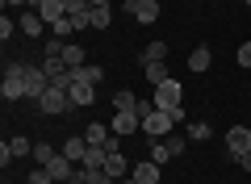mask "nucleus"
I'll list each match as a JSON object with an SVG mask.
<instances>
[{"instance_id":"obj_1","label":"nucleus","mask_w":251,"mask_h":184,"mask_svg":"<svg viewBox=\"0 0 251 184\" xmlns=\"http://www.w3.org/2000/svg\"><path fill=\"white\" fill-rule=\"evenodd\" d=\"M180 92H184V88H180L176 79H163V84L155 88V97H151V101H155V109H163V113L176 117V126L184 122V105H180Z\"/></svg>"},{"instance_id":"obj_2","label":"nucleus","mask_w":251,"mask_h":184,"mask_svg":"<svg viewBox=\"0 0 251 184\" xmlns=\"http://www.w3.org/2000/svg\"><path fill=\"white\" fill-rule=\"evenodd\" d=\"M0 97H4V101H21V97H25V63H9V67H4Z\"/></svg>"},{"instance_id":"obj_3","label":"nucleus","mask_w":251,"mask_h":184,"mask_svg":"<svg viewBox=\"0 0 251 184\" xmlns=\"http://www.w3.org/2000/svg\"><path fill=\"white\" fill-rule=\"evenodd\" d=\"M143 130H147V138H168V134L176 130V117L163 113V109H155V113L143 117Z\"/></svg>"},{"instance_id":"obj_4","label":"nucleus","mask_w":251,"mask_h":184,"mask_svg":"<svg viewBox=\"0 0 251 184\" xmlns=\"http://www.w3.org/2000/svg\"><path fill=\"white\" fill-rule=\"evenodd\" d=\"M226 151H230V159H243L251 151V130L247 126H230L226 130Z\"/></svg>"},{"instance_id":"obj_5","label":"nucleus","mask_w":251,"mask_h":184,"mask_svg":"<svg viewBox=\"0 0 251 184\" xmlns=\"http://www.w3.org/2000/svg\"><path fill=\"white\" fill-rule=\"evenodd\" d=\"M38 109H42V113H50V117H59V113H67V109H72V97H67V92H59V88H46L42 101H38Z\"/></svg>"},{"instance_id":"obj_6","label":"nucleus","mask_w":251,"mask_h":184,"mask_svg":"<svg viewBox=\"0 0 251 184\" xmlns=\"http://www.w3.org/2000/svg\"><path fill=\"white\" fill-rule=\"evenodd\" d=\"M50 88V76H46L42 67H29L25 63V97H34V101H42V92Z\"/></svg>"},{"instance_id":"obj_7","label":"nucleus","mask_w":251,"mask_h":184,"mask_svg":"<svg viewBox=\"0 0 251 184\" xmlns=\"http://www.w3.org/2000/svg\"><path fill=\"white\" fill-rule=\"evenodd\" d=\"M29 9H34V13H42V21H46V26H54V21H63V17H67V4H63V0H29Z\"/></svg>"},{"instance_id":"obj_8","label":"nucleus","mask_w":251,"mask_h":184,"mask_svg":"<svg viewBox=\"0 0 251 184\" xmlns=\"http://www.w3.org/2000/svg\"><path fill=\"white\" fill-rule=\"evenodd\" d=\"M138 126H143V117H138L134 109H117V113H113V122H109V130H113V134H122V138H126V134H134Z\"/></svg>"},{"instance_id":"obj_9","label":"nucleus","mask_w":251,"mask_h":184,"mask_svg":"<svg viewBox=\"0 0 251 184\" xmlns=\"http://www.w3.org/2000/svg\"><path fill=\"white\" fill-rule=\"evenodd\" d=\"M42 167H46V176H50V180H59V184H67V180L75 176V163H72L67 155H63V151L50 159V163H42Z\"/></svg>"},{"instance_id":"obj_10","label":"nucleus","mask_w":251,"mask_h":184,"mask_svg":"<svg viewBox=\"0 0 251 184\" xmlns=\"http://www.w3.org/2000/svg\"><path fill=\"white\" fill-rule=\"evenodd\" d=\"M130 176H134L138 184H159V163H155V159H138V163L130 167Z\"/></svg>"},{"instance_id":"obj_11","label":"nucleus","mask_w":251,"mask_h":184,"mask_svg":"<svg viewBox=\"0 0 251 184\" xmlns=\"http://www.w3.org/2000/svg\"><path fill=\"white\" fill-rule=\"evenodd\" d=\"M63 155L72 159V163H84V155H88V138H84V134H72V138L63 142Z\"/></svg>"},{"instance_id":"obj_12","label":"nucleus","mask_w":251,"mask_h":184,"mask_svg":"<svg viewBox=\"0 0 251 184\" xmlns=\"http://www.w3.org/2000/svg\"><path fill=\"white\" fill-rule=\"evenodd\" d=\"M21 34H29V38H42V29H46V21H42V13H34V9H25L21 13Z\"/></svg>"},{"instance_id":"obj_13","label":"nucleus","mask_w":251,"mask_h":184,"mask_svg":"<svg viewBox=\"0 0 251 184\" xmlns=\"http://www.w3.org/2000/svg\"><path fill=\"white\" fill-rule=\"evenodd\" d=\"M134 21L138 26H155V21H159V0H143L134 9Z\"/></svg>"},{"instance_id":"obj_14","label":"nucleus","mask_w":251,"mask_h":184,"mask_svg":"<svg viewBox=\"0 0 251 184\" xmlns=\"http://www.w3.org/2000/svg\"><path fill=\"white\" fill-rule=\"evenodd\" d=\"M143 71H147V84H155V88H159L163 79H172V71H168V59H163V63H143Z\"/></svg>"},{"instance_id":"obj_15","label":"nucleus","mask_w":251,"mask_h":184,"mask_svg":"<svg viewBox=\"0 0 251 184\" xmlns=\"http://www.w3.org/2000/svg\"><path fill=\"white\" fill-rule=\"evenodd\" d=\"M92 88L97 84H72V92H67V97H72V105H92V101H97V92H92Z\"/></svg>"},{"instance_id":"obj_16","label":"nucleus","mask_w":251,"mask_h":184,"mask_svg":"<svg viewBox=\"0 0 251 184\" xmlns=\"http://www.w3.org/2000/svg\"><path fill=\"white\" fill-rule=\"evenodd\" d=\"M105 172L113 176V180H126V176H130V163H126V155H122V151L105 159Z\"/></svg>"},{"instance_id":"obj_17","label":"nucleus","mask_w":251,"mask_h":184,"mask_svg":"<svg viewBox=\"0 0 251 184\" xmlns=\"http://www.w3.org/2000/svg\"><path fill=\"white\" fill-rule=\"evenodd\" d=\"M84 138H88V147H105V142H109V126L105 122H88Z\"/></svg>"},{"instance_id":"obj_18","label":"nucleus","mask_w":251,"mask_h":184,"mask_svg":"<svg viewBox=\"0 0 251 184\" xmlns=\"http://www.w3.org/2000/svg\"><path fill=\"white\" fill-rule=\"evenodd\" d=\"M100 76H105V71H100L97 63H84V67H75V84H100Z\"/></svg>"},{"instance_id":"obj_19","label":"nucleus","mask_w":251,"mask_h":184,"mask_svg":"<svg viewBox=\"0 0 251 184\" xmlns=\"http://www.w3.org/2000/svg\"><path fill=\"white\" fill-rule=\"evenodd\" d=\"M84 59H88V51H84L80 42H67V51H63V63H67V67H84Z\"/></svg>"},{"instance_id":"obj_20","label":"nucleus","mask_w":251,"mask_h":184,"mask_svg":"<svg viewBox=\"0 0 251 184\" xmlns=\"http://www.w3.org/2000/svg\"><path fill=\"white\" fill-rule=\"evenodd\" d=\"M92 13V29H109L113 26V9L109 4H97V9H88Z\"/></svg>"},{"instance_id":"obj_21","label":"nucleus","mask_w":251,"mask_h":184,"mask_svg":"<svg viewBox=\"0 0 251 184\" xmlns=\"http://www.w3.org/2000/svg\"><path fill=\"white\" fill-rule=\"evenodd\" d=\"M163 59H168V42H159V38H155V42H147L143 63H163Z\"/></svg>"},{"instance_id":"obj_22","label":"nucleus","mask_w":251,"mask_h":184,"mask_svg":"<svg viewBox=\"0 0 251 184\" xmlns=\"http://www.w3.org/2000/svg\"><path fill=\"white\" fill-rule=\"evenodd\" d=\"M209 59H214V54H209V46H197V51L188 54V67H193V71H209Z\"/></svg>"},{"instance_id":"obj_23","label":"nucleus","mask_w":251,"mask_h":184,"mask_svg":"<svg viewBox=\"0 0 251 184\" xmlns=\"http://www.w3.org/2000/svg\"><path fill=\"white\" fill-rule=\"evenodd\" d=\"M147 159H155V163H168V159H172V151H168V142H163V138H151V155H147Z\"/></svg>"},{"instance_id":"obj_24","label":"nucleus","mask_w":251,"mask_h":184,"mask_svg":"<svg viewBox=\"0 0 251 184\" xmlns=\"http://www.w3.org/2000/svg\"><path fill=\"white\" fill-rule=\"evenodd\" d=\"M105 159H109V151H105V147H88V155H84V163H80V167H105Z\"/></svg>"},{"instance_id":"obj_25","label":"nucleus","mask_w":251,"mask_h":184,"mask_svg":"<svg viewBox=\"0 0 251 184\" xmlns=\"http://www.w3.org/2000/svg\"><path fill=\"white\" fill-rule=\"evenodd\" d=\"M113 105H117V109H134V113H138V97L130 92V88H122V92H113Z\"/></svg>"},{"instance_id":"obj_26","label":"nucleus","mask_w":251,"mask_h":184,"mask_svg":"<svg viewBox=\"0 0 251 184\" xmlns=\"http://www.w3.org/2000/svg\"><path fill=\"white\" fill-rule=\"evenodd\" d=\"M54 155H59V151H54L50 142H34V159H38V167H42V163H50Z\"/></svg>"},{"instance_id":"obj_27","label":"nucleus","mask_w":251,"mask_h":184,"mask_svg":"<svg viewBox=\"0 0 251 184\" xmlns=\"http://www.w3.org/2000/svg\"><path fill=\"white\" fill-rule=\"evenodd\" d=\"M188 138H193V142H205L209 138V122H193V126H188Z\"/></svg>"},{"instance_id":"obj_28","label":"nucleus","mask_w":251,"mask_h":184,"mask_svg":"<svg viewBox=\"0 0 251 184\" xmlns=\"http://www.w3.org/2000/svg\"><path fill=\"white\" fill-rule=\"evenodd\" d=\"M9 151L13 155H34V142L29 138H9Z\"/></svg>"},{"instance_id":"obj_29","label":"nucleus","mask_w":251,"mask_h":184,"mask_svg":"<svg viewBox=\"0 0 251 184\" xmlns=\"http://www.w3.org/2000/svg\"><path fill=\"white\" fill-rule=\"evenodd\" d=\"M63 4H67V17H80V13H88V9H92L88 0H63Z\"/></svg>"},{"instance_id":"obj_30","label":"nucleus","mask_w":251,"mask_h":184,"mask_svg":"<svg viewBox=\"0 0 251 184\" xmlns=\"http://www.w3.org/2000/svg\"><path fill=\"white\" fill-rule=\"evenodd\" d=\"M13 29H21V26H17V21H13V17H9V13H4V17H0V38L9 42V38H13Z\"/></svg>"},{"instance_id":"obj_31","label":"nucleus","mask_w":251,"mask_h":184,"mask_svg":"<svg viewBox=\"0 0 251 184\" xmlns=\"http://www.w3.org/2000/svg\"><path fill=\"white\" fill-rule=\"evenodd\" d=\"M54 38H67V34H75V26H72V17H63V21H54Z\"/></svg>"},{"instance_id":"obj_32","label":"nucleus","mask_w":251,"mask_h":184,"mask_svg":"<svg viewBox=\"0 0 251 184\" xmlns=\"http://www.w3.org/2000/svg\"><path fill=\"white\" fill-rule=\"evenodd\" d=\"M163 142H168V151H172V159H176L180 151H184V138H180V134H168V138H163Z\"/></svg>"},{"instance_id":"obj_33","label":"nucleus","mask_w":251,"mask_h":184,"mask_svg":"<svg viewBox=\"0 0 251 184\" xmlns=\"http://www.w3.org/2000/svg\"><path fill=\"white\" fill-rule=\"evenodd\" d=\"M239 63H243V67H251V42L239 46Z\"/></svg>"},{"instance_id":"obj_34","label":"nucleus","mask_w":251,"mask_h":184,"mask_svg":"<svg viewBox=\"0 0 251 184\" xmlns=\"http://www.w3.org/2000/svg\"><path fill=\"white\" fill-rule=\"evenodd\" d=\"M4 9H29V0H4Z\"/></svg>"},{"instance_id":"obj_35","label":"nucleus","mask_w":251,"mask_h":184,"mask_svg":"<svg viewBox=\"0 0 251 184\" xmlns=\"http://www.w3.org/2000/svg\"><path fill=\"white\" fill-rule=\"evenodd\" d=\"M239 163H243V172H251V151H247V155L239 159Z\"/></svg>"},{"instance_id":"obj_36","label":"nucleus","mask_w":251,"mask_h":184,"mask_svg":"<svg viewBox=\"0 0 251 184\" xmlns=\"http://www.w3.org/2000/svg\"><path fill=\"white\" fill-rule=\"evenodd\" d=\"M138 4H143V0H126V13H134V9H138Z\"/></svg>"},{"instance_id":"obj_37","label":"nucleus","mask_w":251,"mask_h":184,"mask_svg":"<svg viewBox=\"0 0 251 184\" xmlns=\"http://www.w3.org/2000/svg\"><path fill=\"white\" fill-rule=\"evenodd\" d=\"M117 184H138V180H134V176H126V180H117Z\"/></svg>"},{"instance_id":"obj_38","label":"nucleus","mask_w":251,"mask_h":184,"mask_svg":"<svg viewBox=\"0 0 251 184\" xmlns=\"http://www.w3.org/2000/svg\"><path fill=\"white\" fill-rule=\"evenodd\" d=\"M88 4H92V9H97V4H109V0H88Z\"/></svg>"},{"instance_id":"obj_39","label":"nucleus","mask_w":251,"mask_h":184,"mask_svg":"<svg viewBox=\"0 0 251 184\" xmlns=\"http://www.w3.org/2000/svg\"><path fill=\"white\" fill-rule=\"evenodd\" d=\"M247 9H251V0H247Z\"/></svg>"}]
</instances>
